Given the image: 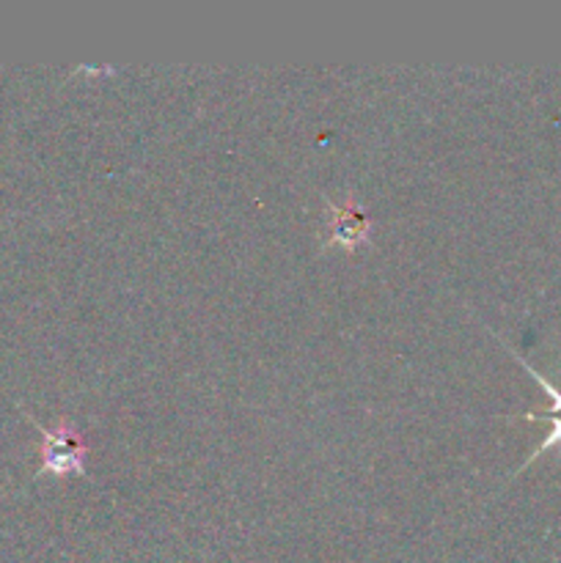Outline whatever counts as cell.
<instances>
[{
    "instance_id": "1",
    "label": "cell",
    "mask_w": 561,
    "mask_h": 563,
    "mask_svg": "<svg viewBox=\"0 0 561 563\" xmlns=\"http://www.w3.org/2000/svg\"><path fill=\"white\" fill-rule=\"evenodd\" d=\"M33 423L42 432V465H38V476L44 473H53V476H66V473H77V476H86V460L88 445L82 443V434L77 432L75 423L58 421V427L47 429L31 418Z\"/></svg>"
},
{
    "instance_id": "2",
    "label": "cell",
    "mask_w": 561,
    "mask_h": 563,
    "mask_svg": "<svg viewBox=\"0 0 561 563\" xmlns=\"http://www.w3.org/2000/svg\"><path fill=\"white\" fill-rule=\"evenodd\" d=\"M369 236H372V220H369V214L363 212V207L355 198H346V201L324 198V247L355 251V247L366 245Z\"/></svg>"
},
{
    "instance_id": "3",
    "label": "cell",
    "mask_w": 561,
    "mask_h": 563,
    "mask_svg": "<svg viewBox=\"0 0 561 563\" xmlns=\"http://www.w3.org/2000/svg\"><path fill=\"white\" fill-rule=\"evenodd\" d=\"M512 352V357H517V361H520V366L522 368H526V372L528 374H531V377L534 379H537V383L539 385H542V388H544V394H548L550 396V407H548V410H544V412H548V416H556V412H561V388H553V385H550L548 383V379H544L542 377V374H539L537 372V368H534L531 366V363H526V361H522V357L520 355H517V352L515 350H509Z\"/></svg>"
},
{
    "instance_id": "4",
    "label": "cell",
    "mask_w": 561,
    "mask_h": 563,
    "mask_svg": "<svg viewBox=\"0 0 561 563\" xmlns=\"http://www.w3.org/2000/svg\"><path fill=\"white\" fill-rule=\"evenodd\" d=\"M548 421H550L548 438H544L542 443H539V449L534 451L531 456H528V462H534L539 454H544L548 449H553V445H556V449H561V418H548ZM528 462H526V465H528ZM526 465H522V467H526ZM522 467H520V471H522Z\"/></svg>"
}]
</instances>
